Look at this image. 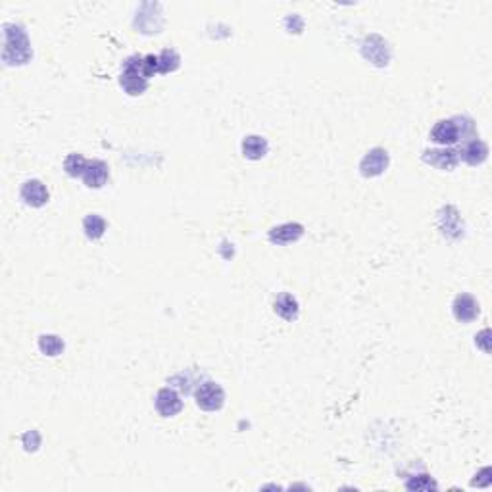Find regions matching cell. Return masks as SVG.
I'll list each match as a JSON object with an SVG mask.
<instances>
[{"instance_id": "obj_6", "label": "cell", "mask_w": 492, "mask_h": 492, "mask_svg": "<svg viewBox=\"0 0 492 492\" xmlns=\"http://www.w3.org/2000/svg\"><path fill=\"white\" fill-rule=\"evenodd\" d=\"M423 160L427 164L438 167V169L450 172V169H454V167L458 165V160H460V158H458V152L452 150V148H444V150L434 148V150H425Z\"/></svg>"}, {"instance_id": "obj_2", "label": "cell", "mask_w": 492, "mask_h": 492, "mask_svg": "<svg viewBox=\"0 0 492 492\" xmlns=\"http://www.w3.org/2000/svg\"><path fill=\"white\" fill-rule=\"evenodd\" d=\"M183 408V400L181 396L175 393L174 388L165 386V388H160L158 395H156V410L158 414L162 417H174L181 412Z\"/></svg>"}, {"instance_id": "obj_15", "label": "cell", "mask_w": 492, "mask_h": 492, "mask_svg": "<svg viewBox=\"0 0 492 492\" xmlns=\"http://www.w3.org/2000/svg\"><path fill=\"white\" fill-rule=\"evenodd\" d=\"M87 164L89 162L83 158V156L78 154V152H73V154L66 156V160H64V169H66V174H68L69 177H83Z\"/></svg>"}, {"instance_id": "obj_9", "label": "cell", "mask_w": 492, "mask_h": 492, "mask_svg": "<svg viewBox=\"0 0 492 492\" xmlns=\"http://www.w3.org/2000/svg\"><path fill=\"white\" fill-rule=\"evenodd\" d=\"M458 154H460L458 158H462L463 162H467L469 165H481L489 156V146L479 139H471L463 145V148Z\"/></svg>"}, {"instance_id": "obj_4", "label": "cell", "mask_w": 492, "mask_h": 492, "mask_svg": "<svg viewBox=\"0 0 492 492\" xmlns=\"http://www.w3.org/2000/svg\"><path fill=\"white\" fill-rule=\"evenodd\" d=\"M21 200L31 208H43L45 204L49 202V191L39 179H31V181H25L21 187Z\"/></svg>"}, {"instance_id": "obj_3", "label": "cell", "mask_w": 492, "mask_h": 492, "mask_svg": "<svg viewBox=\"0 0 492 492\" xmlns=\"http://www.w3.org/2000/svg\"><path fill=\"white\" fill-rule=\"evenodd\" d=\"M386 167H388V154L385 148H373L364 156V160L360 164V172L364 177H377L383 174Z\"/></svg>"}, {"instance_id": "obj_5", "label": "cell", "mask_w": 492, "mask_h": 492, "mask_svg": "<svg viewBox=\"0 0 492 492\" xmlns=\"http://www.w3.org/2000/svg\"><path fill=\"white\" fill-rule=\"evenodd\" d=\"M454 316L462 323H471L479 316V304L471 294H458L454 300Z\"/></svg>"}, {"instance_id": "obj_17", "label": "cell", "mask_w": 492, "mask_h": 492, "mask_svg": "<svg viewBox=\"0 0 492 492\" xmlns=\"http://www.w3.org/2000/svg\"><path fill=\"white\" fill-rule=\"evenodd\" d=\"M179 68V56L175 50H164L158 54V73H169Z\"/></svg>"}, {"instance_id": "obj_7", "label": "cell", "mask_w": 492, "mask_h": 492, "mask_svg": "<svg viewBox=\"0 0 492 492\" xmlns=\"http://www.w3.org/2000/svg\"><path fill=\"white\" fill-rule=\"evenodd\" d=\"M108 177H110L108 164H104L102 160H91L83 174V183L87 185L89 189H100L106 185Z\"/></svg>"}, {"instance_id": "obj_8", "label": "cell", "mask_w": 492, "mask_h": 492, "mask_svg": "<svg viewBox=\"0 0 492 492\" xmlns=\"http://www.w3.org/2000/svg\"><path fill=\"white\" fill-rule=\"evenodd\" d=\"M431 139H433L434 143L444 146L458 143V141H460V131H458V126H456L454 117L452 119L438 121V124L431 129Z\"/></svg>"}, {"instance_id": "obj_14", "label": "cell", "mask_w": 492, "mask_h": 492, "mask_svg": "<svg viewBox=\"0 0 492 492\" xmlns=\"http://www.w3.org/2000/svg\"><path fill=\"white\" fill-rule=\"evenodd\" d=\"M83 229H85V235H87L89 239L97 241L100 237H104V233H106V222H104V218L98 215V213H89L87 218L83 220Z\"/></svg>"}, {"instance_id": "obj_10", "label": "cell", "mask_w": 492, "mask_h": 492, "mask_svg": "<svg viewBox=\"0 0 492 492\" xmlns=\"http://www.w3.org/2000/svg\"><path fill=\"white\" fill-rule=\"evenodd\" d=\"M304 235V227L300 223H283L270 231V241L273 244H290L296 242Z\"/></svg>"}, {"instance_id": "obj_18", "label": "cell", "mask_w": 492, "mask_h": 492, "mask_svg": "<svg viewBox=\"0 0 492 492\" xmlns=\"http://www.w3.org/2000/svg\"><path fill=\"white\" fill-rule=\"evenodd\" d=\"M406 487L410 491H431V489H436V482L429 475H419V477L406 482Z\"/></svg>"}, {"instance_id": "obj_13", "label": "cell", "mask_w": 492, "mask_h": 492, "mask_svg": "<svg viewBox=\"0 0 492 492\" xmlns=\"http://www.w3.org/2000/svg\"><path fill=\"white\" fill-rule=\"evenodd\" d=\"M268 148L270 146H268V141L263 137L250 135L242 141V154L248 160H261L263 156L268 154Z\"/></svg>"}, {"instance_id": "obj_12", "label": "cell", "mask_w": 492, "mask_h": 492, "mask_svg": "<svg viewBox=\"0 0 492 492\" xmlns=\"http://www.w3.org/2000/svg\"><path fill=\"white\" fill-rule=\"evenodd\" d=\"M273 308H275V314L285 319V321H294V319L298 318V302L289 292H281L277 300H275V304H273Z\"/></svg>"}, {"instance_id": "obj_1", "label": "cell", "mask_w": 492, "mask_h": 492, "mask_svg": "<svg viewBox=\"0 0 492 492\" xmlns=\"http://www.w3.org/2000/svg\"><path fill=\"white\" fill-rule=\"evenodd\" d=\"M194 398H196L198 408L204 410V412H218V410H222L223 408L225 393H223V388L218 385V383H213V381H204L202 385L196 388Z\"/></svg>"}, {"instance_id": "obj_16", "label": "cell", "mask_w": 492, "mask_h": 492, "mask_svg": "<svg viewBox=\"0 0 492 492\" xmlns=\"http://www.w3.org/2000/svg\"><path fill=\"white\" fill-rule=\"evenodd\" d=\"M39 348L43 354L47 356H58L64 352V340L54 335H43L39 338Z\"/></svg>"}, {"instance_id": "obj_11", "label": "cell", "mask_w": 492, "mask_h": 492, "mask_svg": "<svg viewBox=\"0 0 492 492\" xmlns=\"http://www.w3.org/2000/svg\"><path fill=\"white\" fill-rule=\"evenodd\" d=\"M18 27V25H16ZM4 30H6V49H4V54H10L12 50V37H14V31H12V25H4ZM20 43H30L27 40V35L23 33L21 27H18V37H16V62L14 64H25L27 60L31 58V50L30 47H20Z\"/></svg>"}]
</instances>
